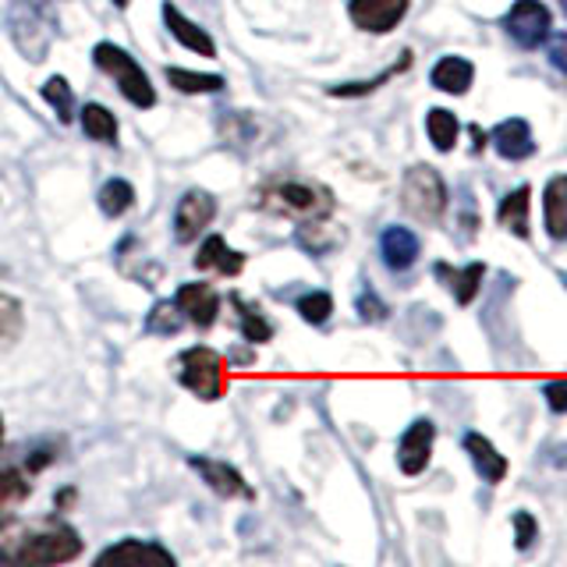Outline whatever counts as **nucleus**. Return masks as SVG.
<instances>
[{
    "label": "nucleus",
    "mask_w": 567,
    "mask_h": 567,
    "mask_svg": "<svg viewBox=\"0 0 567 567\" xmlns=\"http://www.w3.org/2000/svg\"><path fill=\"white\" fill-rule=\"evenodd\" d=\"M75 496H79L75 489H61V493H58V511H64L71 501H75Z\"/></svg>",
    "instance_id": "nucleus-39"
},
{
    "label": "nucleus",
    "mask_w": 567,
    "mask_h": 567,
    "mask_svg": "<svg viewBox=\"0 0 567 567\" xmlns=\"http://www.w3.org/2000/svg\"><path fill=\"white\" fill-rule=\"evenodd\" d=\"M256 206L277 213V217H291L298 224L327 220L333 213V192L316 182H301V177H270L266 185H259Z\"/></svg>",
    "instance_id": "nucleus-1"
},
{
    "label": "nucleus",
    "mask_w": 567,
    "mask_h": 567,
    "mask_svg": "<svg viewBox=\"0 0 567 567\" xmlns=\"http://www.w3.org/2000/svg\"><path fill=\"white\" fill-rule=\"evenodd\" d=\"M53 457H58V454H53V447H32L29 457H25V468L35 475V472H43L47 465H53Z\"/></svg>",
    "instance_id": "nucleus-38"
},
{
    "label": "nucleus",
    "mask_w": 567,
    "mask_h": 567,
    "mask_svg": "<svg viewBox=\"0 0 567 567\" xmlns=\"http://www.w3.org/2000/svg\"><path fill=\"white\" fill-rule=\"evenodd\" d=\"M22 327H25L22 301L0 291V344H14L22 337Z\"/></svg>",
    "instance_id": "nucleus-32"
},
{
    "label": "nucleus",
    "mask_w": 567,
    "mask_h": 567,
    "mask_svg": "<svg viewBox=\"0 0 567 567\" xmlns=\"http://www.w3.org/2000/svg\"><path fill=\"white\" fill-rule=\"evenodd\" d=\"M351 22L362 32H390L408 14V0H351L348 4Z\"/></svg>",
    "instance_id": "nucleus-13"
},
{
    "label": "nucleus",
    "mask_w": 567,
    "mask_h": 567,
    "mask_svg": "<svg viewBox=\"0 0 567 567\" xmlns=\"http://www.w3.org/2000/svg\"><path fill=\"white\" fill-rule=\"evenodd\" d=\"M0 447H4V415H0Z\"/></svg>",
    "instance_id": "nucleus-41"
},
{
    "label": "nucleus",
    "mask_w": 567,
    "mask_h": 567,
    "mask_svg": "<svg viewBox=\"0 0 567 567\" xmlns=\"http://www.w3.org/2000/svg\"><path fill=\"white\" fill-rule=\"evenodd\" d=\"M82 536L64 522H50V525H35L22 532L18 539L8 546H0V564H35V567H50V564H71L82 554Z\"/></svg>",
    "instance_id": "nucleus-2"
},
{
    "label": "nucleus",
    "mask_w": 567,
    "mask_h": 567,
    "mask_svg": "<svg viewBox=\"0 0 567 567\" xmlns=\"http://www.w3.org/2000/svg\"><path fill=\"white\" fill-rule=\"evenodd\" d=\"M295 238L309 256H327L337 245H344V230L330 227L327 220H306V224H298Z\"/></svg>",
    "instance_id": "nucleus-25"
},
{
    "label": "nucleus",
    "mask_w": 567,
    "mask_h": 567,
    "mask_svg": "<svg viewBox=\"0 0 567 567\" xmlns=\"http://www.w3.org/2000/svg\"><path fill=\"white\" fill-rule=\"evenodd\" d=\"M298 316L306 319L312 327H323L327 319L333 316V298L327 291H309L298 298Z\"/></svg>",
    "instance_id": "nucleus-34"
},
{
    "label": "nucleus",
    "mask_w": 567,
    "mask_h": 567,
    "mask_svg": "<svg viewBox=\"0 0 567 567\" xmlns=\"http://www.w3.org/2000/svg\"><path fill=\"white\" fill-rule=\"evenodd\" d=\"M489 142L504 159H525V156L536 153V138H532L528 121H522V117H507V121L496 124V128L489 132Z\"/></svg>",
    "instance_id": "nucleus-17"
},
{
    "label": "nucleus",
    "mask_w": 567,
    "mask_h": 567,
    "mask_svg": "<svg viewBox=\"0 0 567 567\" xmlns=\"http://www.w3.org/2000/svg\"><path fill=\"white\" fill-rule=\"evenodd\" d=\"M132 206H135V188L124 182V177H111V182H103V188H100L103 217H124Z\"/></svg>",
    "instance_id": "nucleus-31"
},
{
    "label": "nucleus",
    "mask_w": 567,
    "mask_h": 567,
    "mask_svg": "<svg viewBox=\"0 0 567 567\" xmlns=\"http://www.w3.org/2000/svg\"><path fill=\"white\" fill-rule=\"evenodd\" d=\"M8 25H11V40L14 47L25 53V61H43L47 50H50V29H47V18L40 14V8H32L29 0H14L11 14H8Z\"/></svg>",
    "instance_id": "nucleus-6"
},
{
    "label": "nucleus",
    "mask_w": 567,
    "mask_h": 567,
    "mask_svg": "<svg viewBox=\"0 0 567 567\" xmlns=\"http://www.w3.org/2000/svg\"><path fill=\"white\" fill-rule=\"evenodd\" d=\"M564 284H567V277H564Z\"/></svg>",
    "instance_id": "nucleus-44"
},
{
    "label": "nucleus",
    "mask_w": 567,
    "mask_h": 567,
    "mask_svg": "<svg viewBox=\"0 0 567 567\" xmlns=\"http://www.w3.org/2000/svg\"><path fill=\"white\" fill-rule=\"evenodd\" d=\"M167 85H174L177 93H188V96H199V93H220L227 85L220 75H206V71H188V68H167Z\"/></svg>",
    "instance_id": "nucleus-27"
},
{
    "label": "nucleus",
    "mask_w": 567,
    "mask_h": 567,
    "mask_svg": "<svg viewBox=\"0 0 567 567\" xmlns=\"http://www.w3.org/2000/svg\"><path fill=\"white\" fill-rule=\"evenodd\" d=\"M543 220L546 235L554 241H567V174H557L543 188Z\"/></svg>",
    "instance_id": "nucleus-18"
},
{
    "label": "nucleus",
    "mask_w": 567,
    "mask_h": 567,
    "mask_svg": "<svg viewBox=\"0 0 567 567\" xmlns=\"http://www.w3.org/2000/svg\"><path fill=\"white\" fill-rule=\"evenodd\" d=\"M354 309H359V316L365 319V323H383V319H386V306H383V301L377 298V291H372V288H362V295L359 298H354Z\"/></svg>",
    "instance_id": "nucleus-36"
},
{
    "label": "nucleus",
    "mask_w": 567,
    "mask_h": 567,
    "mask_svg": "<svg viewBox=\"0 0 567 567\" xmlns=\"http://www.w3.org/2000/svg\"><path fill=\"white\" fill-rule=\"evenodd\" d=\"M528 209H532V188L518 185V188L507 192L504 199H501L496 220H501V227L511 230L514 238H528Z\"/></svg>",
    "instance_id": "nucleus-21"
},
{
    "label": "nucleus",
    "mask_w": 567,
    "mask_h": 567,
    "mask_svg": "<svg viewBox=\"0 0 567 567\" xmlns=\"http://www.w3.org/2000/svg\"><path fill=\"white\" fill-rule=\"evenodd\" d=\"M472 79H475V68L465 58H440L430 71V82L440 89V93H451V96L468 93Z\"/></svg>",
    "instance_id": "nucleus-22"
},
{
    "label": "nucleus",
    "mask_w": 567,
    "mask_h": 567,
    "mask_svg": "<svg viewBox=\"0 0 567 567\" xmlns=\"http://www.w3.org/2000/svg\"><path fill=\"white\" fill-rule=\"evenodd\" d=\"M188 323L182 306H177L174 298H159L156 306L150 309L146 316V333H159V337H174L177 330H182Z\"/></svg>",
    "instance_id": "nucleus-29"
},
{
    "label": "nucleus",
    "mask_w": 567,
    "mask_h": 567,
    "mask_svg": "<svg viewBox=\"0 0 567 567\" xmlns=\"http://www.w3.org/2000/svg\"><path fill=\"white\" fill-rule=\"evenodd\" d=\"M412 64V53H401V61L394 64V68H386L383 75H377V79H369V82H344V85H330V96H365V93H372V89H380L383 82H390L394 75H401V71Z\"/></svg>",
    "instance_id": "nucleus-33"
},
{
    "label": "nucleus",
    "mask_w": 567,
    "mask_h": 567,
    "mask_svg": "<svg viewBox=\"0 0 567 567\" xmlns=\"http://www.w3.org/2000/svg\"><path fill=\"white\" fill-rule=\"evenodd\" d=\"M188 468L199 475L213 493L224 496V501H252V496H256L252 486L245 483V475L235 465H227V461L206 457V454H192Z\"/></svg>",
    "instance_id": "nucleus-8"
},
{
    "label": "nucleus",
    "mask_w": 567,
    "mask_h": 567,
    "mask_svg": "<svg viewBox=\"0 0 567 567\" xmlns=\"http://www.w3.org/2000/svg\"><path fill=\"white\" fill-rule=\"evenodd\" d=\"M425 132H430V142L440 150V153H451L454 142H457V132L461 124L451 111H443V106H433L430 114H425Z\"/></svg>",
    "instance_id": "nucleus-30"
},
{
    "label": "nucleus",
    "mask_w": 567,
    "mask_h": 567,
    "mask_svg": "<svg viewBox=\"0 0 567 567\" xmlns=\"http://www.w3.org/2000/svg\"><path fill=\"white\" fill-rule=\"evenodd\" d=\"M93 64L111 75V82L117 85V93L128 100L138 111H150L156 106V85L150 82L146 68H142L128 50L117 43H96L93 47Z\"/></svg>",
    "instance_id": "nucleus-3"
},
{
    "label": "nucleus",
    "mask_w": 567,
    "mask_h": 567,
    "mask_svg": "<svg viewBox=\"0 0 567 567\" xmlns=\"http://www.w3.org/2000/svg\"><path fill=\"white\" fill-rule=\"evenodd\" d=\"M79 124H82V135L93 138V142H103V146H117V117L111 106L103 103H85L82 114H79Z\"/></svg>",
    "instance_id": "nucleus-24"
},
{
    "label": "nucleus",
    "mask_w": 567,
    "mask_h": 567,
    "mask_svg": "<svg viewBox=\"0 0 567 567\" xmlns=\"http://www.w3.org/2000/svg\"><path fill=\"white\" fill-rule=\"evenodd\" d=\"M433 274L447 284V288L454 291V298H457V306H472L475 301V295H478V288H483V277H486V266L483 262H468L465 270H451L447 262H436L433 266Z\"/></svg>",
    "instance_id": "nucleus-19"
},
{
    "label": "nucleus",
    "mask_w": 567,
    "mask_h": 567,
    "mask_svg": "<svg viewBox=\"0 0 567 567\" xmlns=\"http://www.w3.org/2000/svg\"><path fill=\"white\" fill-rule=\"evenodd\" d=\"M465 454L472 457L475 472L486 478V483H504L507 475V457L493 447V443L483 433H468L465 436Z\"/></svg>",
    "instance_id": "nucleus-20"
},
{
    "label": "nucleus",
    "mask_w": 567,
    "mask_h": 567,
    "mask_svg": "<svg viewBox=\"0 0 567 567\" xmlns=\"http://www.w3.org/2000/svg\"><path fill=\"white\" fill-rule=\"evenodd\" d=\"M159 14H164V29H167L185 50L199 53V58H217V43H213V35H209L203 25H195L188 14L177 11V8L171 4V0H164V8H159Z\"/></svg>",
    "instance_id": "nucleus-14"
},
{
    "label": "nucleus",
    "mask_w": 567,
    "mask_h": 567,
    "mask_svg": "<svg viewBox=\"0 0 567 567\" xmlns=\"http://www.w3.org/2000/svg\"><path fill=\"white\" fill-rule=\"evenodd\" d=\"M230 306L238 309L245 341H252V344H266V341H270V337H274V323L262 316V309L256 306V301H248L241 291H235V295H230Z\"/></svg>",
    "instance_id": "nucleus-26"
},
{
    "label": "nucleus",
    "mask_w": 567,
    "mask_h": 567,
    "mask_svg": "<svg viewBox=\"0 0 567 567\" xmlns=\"http://www.w3.org/2000/svg\"><path fill=\"white\" fill-rule=\"evenodd\" d=\"M543 398H546V404H549V412L567 415V380L546 383V386H543Z\"/></svg>",
    "instance_id": "nucleus-37"
},
{
    "label": "nucleus",
    "mask_w": 567,
    "mask_h": 567,
    "mask_svg": "<svg viewBox=\"0 0 567 567\" xmlns=\"http://www.w3.org/2000/svg\"><path fill=\"white\" fill-rule=\"evenodd\" d=\"M174 301L182 306L188 323L199 327V330H209L213 323H217V316H220V295L206 280L182 284V288H177V295H174Z\"/></svg>",
    "instance_id": "nucleus-10"
},
{
    "label": "nucleus",
    "mask_w": 567,
    "mask_h": 567,
    "mask_svg": "<svg viewBox=\"0 0 567 567\" xmlns=\"http://www.w3.org/2000/svg\"><path fill=\"white\" fill-rule=\"evenodd\" d=\"M40 93H43L47 106H53V114H58L61 124H71V121H75V89L68 85L64 75H50V79L43 82Z\"/></svg>",
    "instance_id": "nucleus-28"
},
{
    "label": "nucleus",
    "mask_w": 567,
    "mask_h": 567,
    "mask_svg": "<svg viewBox=\"0 0 567 567\" xmlns=\"http://www.w3.org/2000/svg\"><path fill=\"white\" fill-rule=\"evenodd\" d=\"M401 206L412 213L415 220L436 224L443 217V209H447V185H443L440 171L430 164H415L408 171L401 182Z\"/></svg>",
    "instance_id": "nucleus-5"
},
{
    "label": "nucleus",
    "mask_w": 567,
    "mask_h": 567,
    "mask_svg": "<svg viewBox=\"0 0 567 567\" xmlns=\"http://www.w3.org/2000/svg\"><path fill=\"white\" fill-rule=\"evenodd\" d=\"M111 4H114V8H128V4H132V0H111Z\"/></svg>",
    "instance_id": "nucleus-42"
},
{
    "label": "nucleus",
    "mask_w": 567,
    "mask_h": 567,
    "mask_svg": "<svg viewBox=\"0 0 567 567\" xmlns=\"http://www.w3.org/2000/svg\"><path fill=\"white\" fill-rule=\"evenodd\" d=\"M174 372H177V383H182L185 390H192L199 401H220L224 398L227 369H224V359L213 348L195 344V348L182 351L174 362Z\"/></svg>",
    "instance_id": "nucleus-4"
},
{
    "label": "nucleus",
    "mask_w": 567,
    "mask_h": 567,
    "mask_svg": "<svg viewBox=\"0 0 567 567\" xmlns=\"http://www.w3.org/2000/svg\"><path fill=\"white\" fill-rule=\"evenodd\" d=\"M217 209H220L217 195H209L206 188H188L174 206V238L182 245L195 241L213 220H217Z\"/></svg>",
    "instance_id": "nucleus-7"
},
{
    "label": "nucleus",
    "mask_w": 567,
    "mask_h": 567,
    "mask_svg": "<svg viewBox=\"0 0 567 567\" xmlns=\"http://www.w3.org/2000/svg\"><path fill=\"white\" fill-rule=\"evenodd\" d=\"M29 478L18 472V468H0V532L11 528L14 522V511L29 501Z\"/></svg>",
    "instance_id": "nucleus-23"
},
{
    "label": "nucleus",
    "mask_w": 567,
    "mask_h": 567,
    "mask_svg": "<svg viewBox=\"0 0 567 567\" xmlns=\"http://www.w3.org/2000/svg\"><path fill=\"white\" fill-rule=\"evenodd\" d=\"M235 362H245V365H248V362H252V351H248V348H238V351H235Z\"/></svg>",
    "instance_id": "nucleus-40"
},
{
    "label": "nucleus",
    "mask_w": 567,
    "mask_h": 567,
    "mask_svg": "<svg viewBox=\"0 0 567 567\" xmlns=\"http://www.w3.org/2000/svg\"><path fill=\"white\" fill-rule=\"evenodd\" d=\"M195 266L206 274H220V277H238L245 270V252H235V248L227 245L224 235H209L199 252H195Z\"/></svg>",
    "instance_id": "nucleus-15"
},
{
    "label": "nucleus",
    "mask_w": 567,
    "mask_h": 567,
    "mask_svg": "<svg viewBox=\"0 0 567 567\" xmlns=\"http://www.w3.org/2000/svg\"><path fill=\"white\" fill-rule=\"evenodd\" d=\"M539 539V522L532 518L528 511H518L514 514V546L518 549H532Z\"/></svg>",
    "instance_id": "nucleus-35"
},
{
    "label": "nucleus",
    "mask_w": 567,
    "mask_h": 567,
    "mask_svg": "<svg viewBox=\"0 0 567 567\" xmlns=\"http://www.w3.org/2000/svg\"><path fill=\"white\" fill-rule=\"evenodd\" d=\"M433 440H436V425L430 419H415L408 425L398 443V465L404 475L425 472V465H430V457H433Z\"/></svg>",
    "instance_id": "nucleus-11"
},
{
    "label": "nucleus",
    "mask_w": 567,
    "mask_h": 567,
    "mask_svg": "<svg viewBox=\"0 0 567 567\" xmlns=\"http://www.w3.org/2000/svg\"><path fill=\"white\" fill-rule=\"evenodd\" d=\"M96 564H142V567H150V564H167L174 567L177 557L171 554L167 546H159L153 539H117L114 546H106L96 554Z\"/></svg>",
    "instance_id": "nucleus-12"
},
{
    "label": "nucleus",
    "mask_w": 567,
    "mask_h": 567,
    "mask_svg": "<svg viewBox=\"0 0 567 567\" xmlns=\"http://www.w3.org/2000/svg\"><path fill=\"white\" fill-rule=\"evenodd\" d=\"M419 252H422V241L415 238V230L408 227H386L380 235V256L383 262L390 266V270H408V266L419 262Z\"/></svg>",
    "instance_id": "nucleus-16"
},
{
    "label": "nucleus",
    "mask_w": 567,
    "mask_h": 567,
    "mask_svg": "<svg viewBox=\"0 0 567 567\" xmlns=\"http://www.w3.org/2000/svg\"><path fill=\"white\" fill-rule=\"evenodd\" d=\"M504 25H507L514 43L525 47V50H536L539 43H546L554 18H549V8L543 4V0H518V4L507 11Z\"/></svg>",
    "instance_id": "nucleus-9"
},
{
    "label": "nucleus",
    "mask_w": 567,
    "mask_h": 567,
    "mask_svg": "<svg viewBox=\"0 0 567 567\" xmlns=\"http://www.w3.org/2000/svg\"><path fill=\"white\" fill-rule=\"evenodd\" d=\"M557 68H564V71H567V58H564V61H557Z\"/></svg>",
    "instance_id": "nucleus-43"
}]
</instances>
